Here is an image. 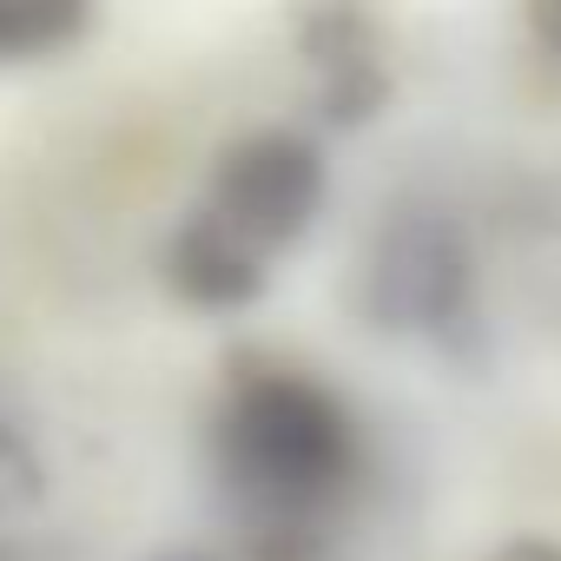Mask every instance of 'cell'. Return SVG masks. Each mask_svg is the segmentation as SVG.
Returning a JSON list of instances; mask_svg holds the SVG:
<instances>
[{
	"instance_id": "10",
	"label": "cell",
	"mask_w": 561,
	"mask_h": 561,
	"mask_svg": "<svg viewBox=\"0 0 561 561\" xmlns=\"http://www.w3.org/2000/svg\"><path fill=\"white\" fill-rule=\"evenodd\" d=\"M146 561H225V554H211V548H159Z\"/></svg>"
},
{
	"instance_id": "4",
	"label": "cell",
	"mask_w": 561,
	"mask_h": 561,
	"mask_svg": "<svg viewBox=\"0 0 561 561\" xmlns=\"http://www.w3.org/2000/svg\"><path fill=\"white\" fill-rule=\"evenodd\" d=\"M298 34V60L311 73V113L331 133H364L383 119L397 73L383 54V27L357 8H311L291 21Z\"/></svg>"
},
{
	"instance_id": "5",
	"label": "cell",
	"mask_w": 561,
	"mask_h": 561,
	"mask_svg": "<svg viewBox=\"0 0 561 561\" xmlns=\"http://www.w3.org/2000/svg\"><path fill=\"white\" fill-rule=\"evenodd\" d=\"M159 277H165V291L198 318H238L271 291V264L257 251H244L225 225H211L198 205L165 231Z\"/></svg>"
},
{
	"instance_id": "3",
	"label": "cell",
	"mask_w": 561,
	"mask_h": 561,
	"mask_svg": "<svg viewBox=\"0 0 561 561\" xmlns=\"http://www.w3.org/2000/svg\"><path fill=\"white\" fill-rule=\"evenodd\" d=\"M324 205H331V159L324 139L305 126H251L225 139L198 192V211L264 264L298 251L318 231Z\"/></svg>"
},
{
	"instance_id": "1",
	"label": "cell",
	"mask_w": 561,
	"mask_h": 561,
	"mask_svg": "<svg viewBox=\"0 0 561 561\" xmlns=\"http://www.w3.org/2000/svg\"><path fill=\"white\" fill-rule=\"evenodd\" d=\"M205 449L244 535H324L364 469V430L344 390L277 351L225 357Z\"/></svg>"
},
{
	"instance_id": "7",
	"label": "cell",
	"mask_w": 561,
	"mask_h": 561,
	"mask_svg": "<svg viewBox=\"0 0 561 561\" xmlns=\"http://www.w3.org/2000/svg\"><path fill=\"white\" fill-rule=\"evenodd\" d=\"M93 27L87 8H54V0H0V60H47L73 47Z\"/></svg>"
},
{
	"instance_id": "8",
	"label": "cell",
	"mask_w": 561,
	"mask_h": 561,
	"mask_svg": "<svg viewBox=\"0 0 561 561\" xmlns=\"http://www.w3.org/2000/svg\"><path fill=\"white\" fill-rule=\"evenodd\" d=\"M0 561H73L47 528H27V522H14V528H0Z\"/></svg>"
},
{
	"instance_id": "2",
	"label": "cell",
	"mask_w": 561,
	"mask_h": 561,
	"mask_svg": "<svg viewBox=\"0 0 561 561\" xmlns=\"http://www.w3.org/2000/svg\"><path fill=\"white\" fill-rule=\"evenodd\" d=\"M357 318L377 337L469 351L482 318L476 238L449 205H390L357 251Z\"/></svg>"
},
{
	"instance_id": "6",
	"label": "cell",
	"mask_w": 561,
	"mask_h": 561,
	"mask_svg": "<svg viewBox=\"0 0 561 561\" xmlns=\"http://www.w3.org/2000/svg\"><path fill=\"white\" fill-rule=\"evenodd\" d=\"M54 489V456L41 436V416L21 390L0 383V528L34 522Z\"/></svg>"
},
{
	"instance_id": "11",
	"label": "cell",
	"mask_w": 561,
	"mask_h": 561,
	"mask_svg": "<svg viewBox=\"0 0 561 561\" xmlns=\"http://www.w3.org/2000/svg\"><path fill=\"white\" fill-rule=\"evenodd\" d=\"M535 27H541L554 47H561V8H541V14H535Z\"/></svg>"
},
{
	"instance_id": "9",
	"label": "cell",
	"mask_w": 561,
	"mask_h": 561,
	"mask_svg": "<svg viewBox=\"0 0 561 561\" xmlns=\"http://www.w3.org/2000/svg\"><path fill=\"white\" fill-rule=\"evenodd\" d=\"M482 561H561V535H535V528H522V535H502Z\"/></svg>"
}]
</instances>
